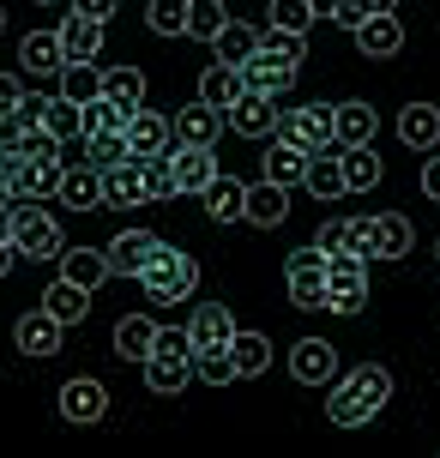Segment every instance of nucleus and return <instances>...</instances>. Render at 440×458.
<instances>
[{"label":"nucleus","mask_w":440,"mask_h":458,"mask_svg":"<svg viewBox=\"0 0 440 458\" xmlns=\"http://www.w3.org/2000/svg\"><path fill=\"white\" fill-rule=\"evenodd\" d=\"M140 284H145V301H151V308H169V301H187L199 290V266H193V253L163 242V248L151 253V266L140 272Z\"/></svg>","instance_id":"f257e3e1"},{"label":"nucleus","mask_w":440,"mask_h":458,"mask_svg":"<svg viewBox=\"0 0 440 458\" xmlns=\"http://www.w3.org/2000/svg\"><path fill=\"white\" fill-rule=\"evenodd\" d=\"M140 374H145V392H157V398L187 392V380H193V344H187V326L182 332H157V350L140 362Z\"/></svg>","instance_id":"f03ea898"},{"label":"nucleus","mask_w":440,"mask_h":458,"mask_svg":"<svg viewBox=\"0 0 440 458\" xmlns=\"http://www.w3.org/2000/svg\"><path fill=\"white\" fill-rule=\"evenodd\" d=\"M13 248H19L24 259H61V253H67V235H61V224H55L48 199H19Z\"/></svg>","instance_id":"7ed1b4c3"},{"label":"nucleus","mask_w":440,"mask_h":458,"mask_svg":"<svg viewBox=\"0 0 440 458\" xmlns=\"http://www.w3.org/2000/svg\"><path fill=\"white\" fill-rule=\"evenodd\" d=\"M326 308L332 314L368 308V259L362 253H326Z\"/></svg>","instance_id":"20e7f679"},{"label":"nucleus","mask_w":440,"mask_h":458,"mask_svg":"<svg viewBox=\"0 0 440 458\" xmlns=\"http://www.w3.org/2000/svg\"><path fill=\"white\" fill-rule=\"evenodd\" d=\"M410 248H417V229H410V217H398V211L356 217V253H362V259H404Z\"/></svg>","instance_id":"39448f33"},{"label":"nucleus","mask_w":440,"mask_h":458,"mask_svg":"<svg viewBox=\"0 0 440 458\" xmlns=\"http://www.w3.org/2000/svg\"><path fill=\"white\" fill-rule=\"evenodd\" d=\"M278 139H290L301 151H332V145H338V103L278 109Z\"/></svg>","instance_id":"423d86ee"},{"label":"nucleus","mask_w":440,"mask_h":458,"mask_svg":"<svg viewBox=\"0 0 440 458\" xmlns=\"http://www.w3.org/2000/svg\"><path fill=\"white\" fill-rule=\"evenodd\" d=\"M61 338H67V326L48 308H30L13 320V350H24V356H61Z\"/></svg>","instance_id":"0eeeda50"},{"label":"nucleus","mask_w":440,"mask_h":458,"mask_svg":"<svg viewBox=\"0 0 440 458\" xmlns=\"http://www.w3.org/2000/svg\"><path fill=\"white\" fill-rule=\"evenodd\" d=\"M103 175V211H127V206H145V157H121Z\"/></svg>","instance_id":"6e6552de"},{"label":"nucleus","mask_w":440,"mask_h":458,"mask_svg":"<svg viewBox=\"0 0 440 458\" xmlns=\"http://www.w3.org/2000/svg\"><path fill=\"white\" fill-rule=\"evenodd\" d=\"M290 380H296V386H332V380H338V350L326 338H301L296 350H290Z\"/></svg>","instance_id":"1a4fd4ad"},{"label":"nucleus","mask_w":440,"mask_h":458,"mask_svg":"<svg viewBox=\"0 0 440 458\" xmlns=\"http://www.w3.org/2000/svg\"><path fill=\"white\" fill-rule=\"evenodd\" d=\"M127 145H133V157H157V151H175V121L163 109H133L127 114Z\"/></svg>","instance_id":"9d476101"},{"label":"nucleus","mask_w":440,"mask_h":458,"mask_svg":"<svg viewBox=\"0 0 440 458\" xmlns=\"http://www.w3.org/2000/svg\"><path fill=\"white\" fill-rule=\"evenodd\" d=\"M278 97H266V91H241L224 109V121H230V133H241V139H266V133H278V109H272Z\"/></svg>","instance_id":"9b49d317"},{"label":"nucleus","mask_w":440,"mask_h":458,"mask_svg":"<svg viewBox=\"0 0 440 458\" xmlns=\"http://www.w3.org/2000/svg\"><path fill=\"white\" fill-rule=\"evenodd\" d=\"M55 411L67 416V422H103L109 416V386L79 374V380H67V386L55 392Z\"/></svg>","instance_id":"f8f14e48"},{"label":"nucleus","mask_w":440,"mask_h":458,"mask_svg":"<svg viewBox=\"0 0 440 458\" xmlns=\"http://www.w3.org/2000/svg\"><path fill=\"white\" fill-rule=\"evenodd\" d=\"M356 48L368 61H393L398 48H404V19L398 13H368V19L356 24Z\"/></svg>","instance_id":"ddd939ff"},{"label":"nucleus","mask_w":440,"mask_h":458,"mask_svg":"<svg viewBox=\"0 0 440 458\" xmlns=\"http://www.w3.org/2000/svg\"><path fill=\"white\" fill-rule=\"evenodd\" d=\"M157 248H163V242L151 235V229H121L115 242H109V272H115V277H140Z\"/></svg>","instance_id":"4468645a"},{"label":"nucleus","mask_w":440,"mask_h":458,"mask_svg":"<svg viewBox=\"0 0 440 458\" xmlns=\"http://www.w3.org/2000/svg\"><path fill=\"white\" fill-rule=\"evenodd\" d=\"M296 72H301V67H290V61H278V55H266V48H259L254 61H241V91L283 97L290 85H296Z\"/></svg>","instance_id":"2eb2a0df"},{"label":"nucleus","mask_w":440,"mask_h":458,"mask_svg":"<svg viewBox=\"0 0 440 458\" xmlns=\"http://www.w3.org/2000/svg\"><path fill=\"white\" fill-rule=\"evenodd\" d=\"M103 30H109V24L85 19V13H72V6H67V19L55 24V37H61V48H67V61H97V55H103Z\"/></svg>","instance_id":"dca6fc26"},{"label":"nucleus","mask_w":440,"mask_h":458,"mask_svg":"<svg viewBox=\"0 0 440 458\" xmlns=\"http://www.w3.org/2000/svg\"><path fill=\"white\" fill-rule=\"evenodd\" d=\"M398 139L410 151H440V103H404L398 109Z\"/></svg>","instance_id":"f3484780"},{"label":"nucleus","mask_w":440,"mask_h":458,"mask_svg":"<svg viewBox=\"0 0 440 458\" xmlns=\"http://www.w3.org/2000/svg\"><path fill=\"white\" fill-rule=\"evenodd\" d=\"M235 338V320L224 301H199L193 314H187V344L193 350H211V344H230Z\"/></svg>","instance_id":"a211bd4d"},{"label":"nucleus","mask_w":440,"mask_h":458,"mask_svg":"<svg viewBox=\"0 0 440 458\" xmlns=\"http://www.w3.org/2000/svg\"><path fill=\"white\" fill-rule=\"evenodd\" d=\"M169 157H175V182H182V193H206V187L224 175L217 157H211V145H175Z\"/></svg>","instance_id":"6ab92c4d"},{"label":"nucleus","mask_w":440,"mask_h":458,"mask_svg":"<svg viewBox=\"0 0 440 458\" xmlns=\"http://www.w3.org/2000/svg\"><path fill=\"white\" fill-rule=\"evenodd\" d=\"M19 67L37 72V79H55V72L67 67V48H61V37H55V30H30V37L19 43Z\"/></svg>","instance_id":"aec40b11"},{"label":"nucleus","mask_w":440,"mask_h":458,"mask_svg":"<svg viewBox=\"0 0 440 458\" xmlns=\"http://www.w3.org/2000/svg\"><path fill=\"white\" fill-rule=\"evenodd\" d=\"M224 109H211V103H193V109L175 114V145H217L224 139Z\"/></svg>","instance_id":"412c9836"},{"label":"nucleus","mask_w":440,"mask_h":458,"mask_svg":"<svg viewBox=\"0 0 440 458\" xmlns=\"http://www.w3.org/2000/svg\"><path fill=\"white\" fill-rule=\"evenodd\" d=\"M283 217H290V187H278V182L259 175V182L248 187V224L254 229H278Z\"/></svg>","instance_id":"4be33fe9"},{"label":"nucleus","mask_w":440,"mask_h":458,"mask_svg":"<svg viewBox=\"0 0 440 458\" xmlns=\"http://www.w3.org/2000/svg\"><path fill=\"white\" fill-rule=\"evenodd\" d=\"M61 206L72 211H103V175H97L91 163H79V169H61V193H55Z\"/></svg>","instance_id":"5701e85b"},{"label":"nucleus","mask_w":440,"mask_h":458,"mask_svg":"<svg viewBox=\"0 0 440 458\" xmlns=\"http://www.w3.org/2000/svg\"><path fill=\"white\" fill-rule=\"evenodd\" d=\"M199 199H206L211 224H241V217H248V182H235V175H217Z\"/></svg>","instance_id":"b1692460"},{"label":"nucleus","mask_w":440,"mask_h":458,"mask_svg":"<svg viewBox=\"0 0 440 458\" xmlns=\"http://www.w3.org/2000/svg\"><path fill=\"white\" fill-rule=\"evenodd\" d=\"M157 332L163 326L151 320V314H127V320L115 326V356L121 362H145V356L157 350Z\"/></svg>","instance_id":"393cba45"},{"label":"nucleus","mask_w":440,"mask_h":458,"mask_svg":"<svg viewBox=\"0 0 440 458\" xmlns=\"http://www.w3.org/2000/svg\"><path fill=\"white\" fill-rule=\"evenodd\" d=\"M338 163H344V193H374L380 175H386V163H380L374 145H350V151H338Z\"/></svg>","instance_id":"a878e982"},{"label":"nucleus","mask_w":440,"mask_h":458,"mask_svg":"<svg viewBox=\"0 0 440 458\" xmlns=\"http://www.w3.org/2000/svg\"><path fill=\"white\" fill-rule=\"evenodd\" d=\"M61 277H72V284H85V290H103L109 284V248H67L61 253Z\"/></svg>","instance_id":"bb28decb"},{"label":"nucleus","mask_w":440,"mask_h":458,"mask_svg":"<svg viewBox=\"0 0 440 458\" xmlns=\"http://www.w3.org/2000/svg\"><path fill=\"white\" fill-rule=\"evenodd\" d=\"M43 308L61 326H79L85 314H91V290H85V284H72V277H55V284L43 290Z\"/></svg>","instance_id":"cd10ccee"},{"label":"nucleus","mask_w":440,"mask_h":458,"mask_svg":"<svg viewBox=\"0 0 440 458\" xmlns=\"http://www.w3.org/2000/svg\"><path fill=\"white\" fill-rule=\"evenodd\" d=\"M326 416H332V422H338V428H362V422H374V404L368 398H362V392L350 386V380H332V398H326Z\"/></svg>","instance_id":"c85d7f7f"},{"label":"nucleus","mask_w":440,"mask_h":458,"mask_svg":"<svg viewBox=\"0 0 440 458\" xmlns=\"http://www.w3.org/2000/svg\"><path fill=\"white\" fill-rule=\"evenodd\" d=\"M374 133H380V114L368 109V103H338V151H350V145H374Z\"/></svg>","instance_id":"c756f323"},{"label":"nucleus","mask_w":440,"mask_h":458,"mask_svg":"<svg viewBox=\"0 0 440 458\" xmlns=\"http://www.w3.org/2000/svg\"><path fill=\"white\" fill-rule=\"evenodd\" d=\"M301 187H308L314 199H338V193H344V163H338V145L308 157V175H301Z\"/></svg>","instance_id":"7c9ffc66"},{"label":"nucleus","mask_w":440,"mask_h":458,"mask_svg":"<svg viewBox=\"0 0 440 458\" xmlns=\"http://www.w3.org/2000/svg\"><path fill=\"white\" fill-rule=\"evenodd\" d=\"M308 157H314V151H301V145L278 139V145L266 151V182H278V187H301V175H308Z\"/></svg>","instance_id":"2f4dec72"},{"label":"nucleus","mask_w":440,"mask_h":458,"mask_svg":"<svg viewBox=\"0 0 440 458\" xmlns=\"http://www.w3.org/2000/svg\"><path fill=\"white\" fill-rule=\"evenodd\" d=\"M283 290L296 308H326V266H283Z\"/></svg>","instance_id":"473e14b6"},{"label":"nucleus","mask_w":440,"mask_h":458,"mask_svg":"<svg viewBox=\"0 0 440 458\" xmlns=\"http://www.w3.org/2000/svg\"><path fill=\"white\" fill-rule=\"evenodd\" d=\"M61 97L79 103V109L97 103V97H103V67H97V61H67V67H61Z\"/></svg>","instance_id":"72a5a7b5"},{"label":"nucleus","mask_w":440,"mask_h":458,"mask_svg":"<svg viewBox=\"0 0 440 458\" xmlns=\"http://www.w3.org/2000/svg\"><path fill=\"white\" fill-rule=\"evenodd\" d=\"M211 48H217V61L241 67V61H254V55H259V30L248 19H230L224 30H217V43H211Z\"/></svg>","instance_id":"f704fd0d"},{"label":"nucleus","mask_w":440,"mask_h":458,"mask_svg":"<svg viewBox=\"0 0 440 458\" xmlns=\"http://www.w3.org/2000/svg\"><path fill=\"white\" fill-rule=\"evenodd\" d=\"M235 97H241V67H230V61H211L206 79H199V103H211V109H230Z\"/></svg>","instance_id":"c9c22d12"},{"label":"nucleus","mask_w":440,"mask_h":458,"mask_svg":"<svg viewBox=\"0 0 440 458\" xmlns=\"http://www.w3.org/2000/svg\"><path fill=\"white\" fill-rule=\"evenodd\" d=\"M37 133H48V139H85V109L79 103H67V97H48V109H43V127Z\"/></svg>","instance_id":"e433bc0d"},{"label":"nucleus","mask_w":440,"mask_h":458,"mask_svg":"<svg viewBox=\"0 0 440 458\" xmlns=\"http://www.w3.org/2000/svg\"><path fill=\"white\" fill-rule=\"evenodd\" d=\"M163 199H182V182H175V157L169 151L145 157V206H163Z\"/></svg>","instance_id":"4c0bfd02"},{"label":"nucleus","mask_w":440,"mask_h":458,"mask_svg":"<svg viewBox=\"0 0 440 458\" xmlns=\"http://www.w3.org/2000/svg\"><path fill=\"white\" fill-rule=\"evenodd\" d=\"M103 97L121 109H140L145 103V72L140 67H103Z\"/></svg>","instance_id":"58836bf2"},{"label":"nucleus","mask_w":440,"mask_h":458,"mask_svg":"<svg viewBox=\"0 0 440 458\" xmlns=\"http://www.w3.org/2000/svg\"><path fill=\"white\" fill-rule=\"evenodd\" d=\"M193 374H199L206 386H230V380H241V368H235L230 344H211V350H193Z\"/></svg>","instance_id":"ea45409f"},{"label":"nucleus","mask_w":440,"mask_h":458,"mask_svg":"<svg viewBox=\"0 0 440 458\" xmlns=\"http://www.w3.org/2000/svg\"><path fill=\"white\" fill-rule=\"evenodd\" d=\"M230 356H235L241 374H266V368H272V338H266V332H235Z\"/></svg>","instance_id":"a19ab883"},{"label":"nucleus","mask_w":440,"mask_h":458,"mask_svg":"<svg viewBox=\"0 0 440 458\" xmlns=\"http://www.w3.org/2000/svg\"><path fill=\"white\" fill-rule=\"evenodd\" d=\"M187 19H193V0H151L145 6V24L157 37H187Z\"/></svg>","instance_id":"79ce46f5"},{"label":"nucleus","mask_w":440,"mask_h":458,"mask_svg":"<svg viewBox=\"0 0 440 458\" xmlns=\"http://www.w3.org/2000/svg\"><path fill=\"white\" fill-rule=\"evenodd\" d=\"M259 48H266V55H278V61H290V67L308 61V37H301V30H278V24H266V30H259Z\"/></svg>","instance_id":"37998d69"},{"label":"nucleus","mask_w":440,"mask_h":458,"mask_svg":"<svg viewBox=\"0 0 440 458\" xmlns=\"http://www.w3.org/2000/svg\"><path fill=\"white\" fill-rule=\"evenodd\" d=\"M230 24V6L224 0H193V19H187V37H199V43H217V30Z\"/></svg>","instance_id":"c03bdc74"},{"label":"nucleus","mask_w":440,"mask_h":458,"mask_svg":"<svg viewBox=\"0 0 440 458\" xmlns=\"http://www.w3.org/2000/svg\"><path fill=\"white\" fill-rule=\"evenodd\" d=\"M127 114L121 103H109V97H97V103H85V139L91 133H127Z\"/></svg>","instance_id":"a18cd8bd"},{"label":"nucleus","mask_w":440,"mask_h":458,"mask_svg":"<svg viewBox=\"0 0 440 458\" xmlns=\"http://www.w3.org/2000/svg\"><path fill=\"white\" fill-rule=\"evenodd\" d=\"M85 157H91V169H109V163L133 157V145H127V133H91L85 139Z\"/></svg>","instance_id":"49530a36"},{"label":"nucleus","mask_w":440,"mask_h":458,"mask_svg":"<svg viewBox=\"0 0 440 458\" xmlns=\"http://www.w3.org/2000/svg\"><path fill=\"white\" fill-rule=\"evenodd\" d=\"M314 242H320L326 253H356V217H326Z\"/></svg>","instance_id":"de8ad7c7"},{"label":"nucleus","mask_w":440,"mask_h":458,"mask_svg":"<svg viewBox=\"0 0 440 458\" xmlns=\"http://www.w3.org/2000/svg\"><path fill=\"white\" fill-rule=\"evenodd\" d=\"M266 13H272L278 30H301V37H308V24H314V6H308V0H272Z\"/></svg>","instance_id":"09e8293b"},{"label":"nucleus","mask_w":440,"mask_h":458,"mask_svg":"<svg viewBox=\"0 0 440 458\" xmlns=\"http://www.w3.org/2000/svg\"><path fill=\"white\" fill-rule=\"evenodd\" d=\"M30 139V127H24L19 103H0V145H24Z\"/></svg>","instance_id":"8fccbe9b"},{"label":"nucleus","mask_w":440,"mask_h":458,"mask_svg":"<svg viewBox=\"0 0 440 458\" xmlns=\"http://www.w3.org/2000/svg\"><path fill=\"white\" fill-rule=\"evenodd\" d=\"M24 145H0V199H13V175H19Z\"/></svg>","instance_id":"3c124183"},{"label":"nucleus","mask_w":440,"mask_h":458,"mask_svg":"<svg viewBox=\"0 0 440 458\" xmlns=\"http://www.w3.org/2000/svg\"><path fill=\"white\" fill-rule=\"evenodd\" d=\"M67 6H72V13H85V19H97V24H109L121 0H67Z\"/></svg>","instance_id":"603ef678"},{"label":"nucleus","mask_w":440,"mask_h":458,"mask_svg":"<svg viewBox=\"0 0 440 458\" xmlns=\"http://www.w3.org/2000/svg\"><path fill=\"white\" fill-rule=\"evenodd\" d=\"M362 19H368V0H338V13H332V24H344V30H356Z\"/></svg>","instance_id":"864d4df0"},{"label":"nucleus","mask_w":440,"mask_h":458,"mask_svg":"<svg viewBox=\"0 0 440 458\" xmlns=\"http://www.w3.org/2000/svg\"><path fill=\"white\" fill-rule=\"evenodd\" d=\"M43 109H48V97H37V91H24V97H19V114H24V127H30V133L43 127Z\"/></svg>","instance_id":"5fc2aeb1"},{"label":"nucleus","mask_w":440,"mask_h":458,"mask_svg":"<svg viewBox=\"0 0 440 458\" xmlns=\"http://www.w3.org/2000/svg\"><path fill=\"white\" fill-rule=\"evenodd\" d=\"M422 193L440 206V157H422Z\"/></svg>","instance_id":"6e6d98bb"},{"label":"nucleus","mask_w":440,"mask_h":458,"mask_svg":"<svg viewBox=\"0 0 440 458\" xmlns=\"http://www.w3.org/2000/svg\"><path fill=\"white\" fill-rule=\"evenodd\" d=\"M19 97H24V85L13 79V72H0V103H19Z\"/></svg>","instance_id":"4d7b16f0"},{"label":"nucleus","mask_w":440,"mask_h":458,"mask_svg":"<svg viewBox=\"0 0 440 458\" xmlns=\"http://www.w3.org/2000/svg\"><path fill=\"white\" fill-rule=\"evenodd\" d=\"M13 259H24V253H19V248H13V242H0V277L13 272Z\"/></svg>","instance_id":"13d9d810"},{"label":"nucleus","mask_w":440,"mask_h":458,"mask_svg":"<svg viewBox=\"0 0 440 458\" xmlns=\"http://www.w3.org/2000/svg\"><path fill=\"white\" fill-rule=\"evenodd\" d=\"M308 6H314V19H332L338 13V0H308Z\"/></svg>","instance_id":"bf43d9fd"},{"label":"nucleus","mask_w":440,"mask_h":458,"mask_svg":"<svg viewBox=\"0 0 440 458\" xmlns=\"http://www.w3.org/2000/svg\"><path fill=\"white\" fill-rule=\"evenodd\" d=\"M368 13H398V0H368Z\"/></svg>","instance_id":"052dcab7"},{"label":"nucleus","mask_w":440,"mask_h":458,"mask_svg":"<svg viewBox=\"0 0 440 458\" xmlns=\"http://www.w3.org/2000/svg\"><path fill=\"white\" fill-rule=\"evenodd\" d=\"M37 6H61V0H37Z\"/></svg>","instance_id":"680f3d73"},{"label":"nucleus","mask_w":440,"mask_h":458,"mask_svg":"<svg viewBox=\"0 0 440 458\" xmlns=\"http://www.w3.org/2000/svg\"><path fill=\"white\" fill-rule=\"evenodd\" d=\"M0 30H6V13H0Z\"/></svg>","instance_id":"e2e57ef3"},{"label":"nucleus","mask_w":440,"mask_h":458,"mask_svg":"<svg viewBox=\"0 0 440 458\" xmlns=\"http://www.w3.org/2000/svg\"><path fill=\"white\" fill-rule=\"evenodd\" d=\"M435 253H440V242H435Z\"/></svg>","instance_id":"0e129e2a"}]
</instances>
